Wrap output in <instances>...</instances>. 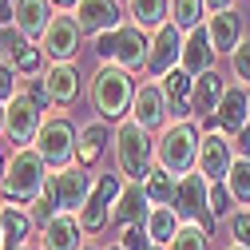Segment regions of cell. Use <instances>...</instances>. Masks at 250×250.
Wrapping results in <instances>:
<instances>
[{"label":"cell","instance_id":"cell-10","mask_svg":"<svg viewBox=\"0 0 250 250\" xmlns=\"http://www.w3.org/2000/svg\"><path fill=\"white\" fill-rule=\"evenodd\" d=\"M56 175V199H60V214H83L91 191H96V175L83 171L80 163L64 167V171H52Z\"/></svg>","mask_w":250,"mask_h":250},{"label":"cell","instance_id":"cell-3","mask_svg":"<svg viewBox=\"0 0 250 250\" xmlns=\"http://www.w3.org/2000/svg\"><path fill=\"white\" fill-rule=\"evenodd\" d=\"M91 107L100 111V119L107 123V119H131V104H135V80H131V72H123V68H115V64H100V72L91 76Z\"/></svg>","mask_w":250,"mask_h":250},{"label":"cell","instance_id":"cell-15","mask_svg":"<svg viewBox=\"0 0 250 250\" xmlns=\"http://www.w3.org/2000/svg\"><path fill=\"white\" fill-rule=\"evenodd\" d=\"M76 24L83 36H104L111 28L123 24V12H119V0H80L76 4Z\"/></svg>","mask_w":250,"mask_h":250},{"label":"cell","instance_id":"cell-41","mask_svg":"<svg viewBox=\"0 0 250 250\" xmlns=\"http://www.w3.org/2000/svg\"><path fill=\"white\" fill-rule=\"evenodd\" d=\"M203 4H207V16H218V12H230L234 0H203Z\"/></svg>","mask_w":250,"mask_h":250},{"label":"cell","instance_id":"cell-26","mask_svg":"<svg viewBox=\"0 0 250 250\" xmlns=\"http://www.w3.org/2000/svg\"><path fill=\"white\" fill-rule=\"evenodd\" d=\"M147 238L155 242V246H171V238L179 234V227H183V218H179V210L175 207H151V214H147Z\"/></svg>","mask_w":250,"mask_h":250},{"label":"cell","instance_id":"cell-48","mask_svg":"<svg viewBox=\"0 0 250 250\" xmlns=\"http://www.w3.org/2000/svg\"><path fill=\"white\" fill-rule=\"evenodd\" d=\"M83 250H96V246H91V242H83Z\"/></svg>","mask_w":250,"mask_h":250},{"label":"cell","instance_id":"cell-46","mask_svg":"<svg viewBox=\"0 0 250 250\" xmlns=\"http://www.w3.org/2000/svg\"><path fill=\"white\" fill-rule=\"evenodd\" d=\"M4 167H8V163H4V159H0V183H4Z\"/></svg>","mask_w":250,"mask_h":250},{"label":"cell","instance_id":"cell-9","mask_svg":"<svg viewBox=\"0 0 250 250\" xmlns=\"http://www.w3.org/2000/svg\"><path fill=\"white\" fill-rule=\"evenodd\" d=\"M123 175H100L96 179V191H91V199H87V207H83V214H80V227L87 230V234H100L107 223H111V207H115V199H119V191H123Z\"/></svg>","mask_w":250,"mask_h":250},{"label":"cell","instance_id":"cell-18","mask_svg":"<svg viewBox=\"0 0 250 250\" xmlns=\"http://www.w3.org/2000/svg\"><path fill=\"white\" fill-rule=\"evenodd\" d=\"M151 214V199H147V187L143 183H123V191L111 207V223L115 227H143Z\"/></svg>","mask_w":250,"mask_h":250},{"label":"cell","instance_id":"cell-44","mask_svg":"<svg viewBox=\"0 0 250 250\" xmlns=\"http://www.w3.org/2000/svg\"><path fill=\"white\" fill-rule=\"evenodd\" d=\"M0 250H4V203H0Z\"/></svg>","mask_w":250,"mask_h":250},{"label":"cell","instance_id":"cell-25","mask_svg":"<svg viewBox=\"0 0 250 250\" xmlns=\"http://www.w3.org/2000/svg\"><path fill=\"white\" fill-rule=\"evenodd\" d=\"M223 96H227V83H223V76L218 72H207V76H199L195 80V91H191V107H195V115H214L218 111V104H223Z\"/></svg>","mask_w":250,"mask_h":250},{"label":"cell","instance_id":"cell-34","mask_svg":"<svg viewBox=\"0 0 250 250\" xmlns=\"http://www.w3.org/2000/svg\"><path fill=\"white\" fill-rule=\"evenodd\" d=\"M227 227H230V238H234V246L250 250V210H234V214L227 218Z\"/></svg>","mask_w":250,"mask_h":250},{"label":"cell","instance_id":"cell-40","mask_svg":"<svg viewBox=\"0 0 250 250\" xmlns=\"http://www.w3.org/2000/svg\"><path fill=\"white\" fill-rule=\"evenodd\" d=\"M234 139H238V143H234V155H238V159H250V123H246Z\"/></svg>","mask_w":250,"mask_h":250},{"label":"cell","instance_id":"cell-7","mask_svg":"<svg viewBox=\"0 0 250 250\" xmlns=\"http://www.w3.org/2000/svg\"><path fill=\"white\" fill-rule=\"evenodd\" d=\"M175 210L183 223H199L207 230H214V214H210V179L191 171L179 179V191H175Z\"/></svg>","mask_w":250,"mask_h":250},{"label":"cell","instance_id":"cell-49","mask_svg":"<svg viewBox=\"0 0 250 250\" xmlns=\"http://www.w3.org/2000/svg\"><path fill=\"white\" fill-rule=\"evenodd\" d=\"M107 250H123V246H119V242H115V246H107Z\"/></svg>","mask_w":250,"mask_h":250},{"label":"cell","instance_id":"cell-22","mask_svg":"<svg viewBox=\"0 0 250 250\" xmlns=\"http://www.w3.org/2000/svg\"><path fill=\"white\" fill-rule=\"evenodd\" d=\"M83 227L80 214H56L52 223L40 230V250H83Z\"/></svg>","mask_w":250,"mask_h":250},{"label":"cell","instance_id":"cell-31","mask_svg":"<svg viewBox=\"0 0 250 250\" xmlns=\"http://www.w3.org/2000/svg\"><path fill=\"white\" fill-rule=\"evenodd\" d=\"M223 183H227L234 203H250V159H234V167H230V175Z\"/></svg>","mask_w":250,"mask_h":250},{"label":"cell","instance_id":"cell-42","mask_svg":"<svg viewBox=\"0 0 250 250\" xmlns=\"http://www.w3.org/2000/svg\"><path fill=\"white\" fill-rule=\"evenodd\" d=\"M12 12H16V0H0V24L12 28Z\"/></svg>","mask_w":250,"mask_h":250},{"label":"cell","instance_id":"cell-1","mask_svg":"<svg viewBox=\"0 0 250 250\" xmlns=\"http://www.w3.org/2000/svg\"><path fill=\"white\" fill-rule=\"evenodd\" d=\"M48 163L36 147H16L4 167V183H0V203L4 207H32L48 183Z\"/></svg>","mask_w":250,"mask_h":250},{"label":"cell","instance_id":"cell-20","mask_svg":"<svg viewBox=\"0 0 250 250\" xmlns=\"http://www.w3.org/2000/svg\"><path fill=\"white\" fill-rule=\"evenodd\" d=\"M207 36H210L214 56H234L238 44H242V16L234 8L218 12V16H207Z\"/></svg>","mask_w":250,"mask_h":250},{"label":"cell","instance_id":"cell-24","mask_svg":"<svg viewBox=\"0 0 250 250\" xmlns=\"http://www.w3.org/2000/svg\"><path fill=\"white\" fill-rule=\"evenodd\" d=\"M127 20L143 32H159L171 24V0H127Z\"/></svg>","mask_w":250,"mask_h":250},{"label":"cell","instance_id":"cell-50","mask_svg":"<svg viewBox=\"0 0 250 250\" xmlns=\"http://www.w3.org/2000/svg\"><path fill=\"white\" fill-rule=\"evenodd\" d=\"M227 250H242V246H227Z\"/></svg>","mask_w":250,"mask_h":250},{"label":"cell","instance_id":"cell-13","mask_svg":"<svg viewBox=\"0 0 250 250\" xmlns=\"http://www.w3.org/2000/svg\"><path fill=\"white\" fill-rule=\"evenodd\" d=\"M234 143H230V135H223V131H203V147H199V175H207L210 183H223L227 175H230V167H234Z\"/></svg>","mask_w":250,"mask_h":250},{"label":"cell","instance_id":"cell-35","mask_svg":"<svg viewBox=\"0 0 250 250\" xmlns=\"http://www.w3.org/2000/svg\"><path fill=\"white\" fill-rule=\"evenodd\" d=\"M230 68H234V80H238L242 87H250V40L238 44V52L230 56Z\"/></svg>","mask_w":250,"mask_h":250},{"label":"cell","instance_id":"cell-4","mask_svg":"<svg viewBox=\"0 0 250 250\" xmlns=\"http://www.w3.org/2000/svg\"><path fill=\"white\" fill-rule=\"evenodd\" d=\"M115 167L127 183H147L155 171V143L135 119H123L115 127Z\"/></svg>","mask_w":250,"mask_h":250},{"label":"cell","instance_id":"cell-5","mask_svg":"<svg viewBox=\"0 0 250 250\" xmlns=\"http://www.w3.org/2000/svg\"><path fill=\"white\" fill-rule=\"evenodd\" d=\"M96 56L104 60V64H115V68H123V72H139V68H147V56H151V40H147V32L143 28H135L131 20L127 24H119V28H111V32H104V36H96Z\"/></svg>","mask_w":250,"mask_h":250},{"label":"cell","instance_id":"cell-16","mask_svg":"<svg viewBox=\"0 0 250 250\" xmlns=\"http://www.w3.org/2000/svg\"><path fill=\"white\" fill-rule=\"evenodd\" d=\"M52 4L48 0H16V12H12V28L20 32V40L28 44H40L48 24H52Z\"/></svg>","mask_w":250,"mask_h":250},{"label":"cell","instance_id":"cell-43","mask_svg":"<svg viewBox=\"0 0 250 250\" xmlns=\"http://www.w3.org/2000/svg\"><path fill=\"white\" fill-rule=\"evenodd\" d=\"M48 4H52V8H64V12H76L80 0H48Z\"/></svg>","mask_w":250,"mask_h":250},{"label":"cell","instance_id":"cell-11","mask_svg":"<svg viewBox=\"0 0 250 250\" xmlns=\"http://www.w3.org/2000/svg\"><path fill=\"white\" fill-rule=\"evenodd\" d=\"M40 127H44V111L28 100L24 91L12 96V100H8V111H4V135H8L16 147H32L36 135H40Z\"/></svg>","mask_w":250,"mask_h":250},{"label":"cell","instance_id":"cell-28","mask_svg":"<svg viewBox=\"0 0 250 250\" xmlns=\"http://www.w3.org/2000/svg\"><path fill=\"white\" fill-rule=\"evenodd\" d=\"M203 16H207V4L203 0H171V24L179 28V32H195V28H203Z\"/></svg>","mask_w":250,"mask_h":250},{"label":"cell","instance_id":"cell-21","mask_svg":"<svg viewBox=\"0 0 250 250\" xmlns=\"http://www.w3.org/2000/svg\"><path fill=\"white\" fill-rule=\"evenodd\" d=\"M107 143H115V135H111V127H107L104 119L83 123V127H80V143H76V163H80L83 171H91V167L104 159Z\"/></svg>","mask_w":250,"mask_h":250},{"label":"cell","instance_id":"cell-6","mask_svg":"<svg viewBox=\"0 0 250 250\" xmlns=\"http://www.w3.org/2000/svg\"><path fill=\"white\" fill-rule=\"evenodd\" d=\"M76 143H80V131L72 127V119L52 115V119H44V127H40V135H36L32 147L44 155L48 171H64V167L76 163Z\"/></svg>","mask_w":250,"mask_h":250},{"label":"cell","instance_id":"cell-17","mask_svg":"<svg viewBox=\"0 0 250 250\" xmlns=\"http://www.w3.org/2000/svg\"><path fill=\"white\" fill-rule=\"evenodd\" d=\"M214 119H218V131L234 139L246 123H250V87L230 83L227 96H223V104H218V111H214Z\"/></svg>","mask_w":250,"mask_h":250},{"label":"cell","instance_id":"cell-45","mask_svg":"<svg viewBox=\"0 0 250 250\" xmlns=\"http://www.w3.org/2000/svg\"><path fill=\"white\" fill-rule=\"evenodd\" d=\"M4 111H8V104H0V135H4Z\"/></svg>","mask_w":250,"mask_h":250},{"label":"cell","instance_id":"cell-37","mask_svg":"<svg viewBox=\"0 0 250 250\" xmlns=\"http://www.w3.org/2000/svg\"><path fill=\"white\" fill-rule=\"evenodd\" d=\"M24 96L32 100V104H36L40 111H48V104H52V96H48V80H44V76H32V80H28Z\"/></svg>","mask_w":250,"mask_h":250},{"label":"cell","instance_id":"cell-8","mask_svg":"<svg viewBox=\"0 0 250 250\" xmlns=\"http://www.w3.org/2000/svg\"><path fill=\"white\" fill-rule=\"evenodd\" d=\"M80 24L72 12H56L52 24H48V32L40 40V52L52 60V64H72V60L80 56Z\"/></svg>","mask_w":250,"mask_h":250},{"label":"cell","instance_id":"cell-32","mask_svg":"<svg viewBox=\"0 0 250 250\" xmlns=\"http://www.w3.org/2000/svg\"><path fill=\"white\" fill-rule=\"evenodd\" d=\"M40 68H44V52H40V44H28V40H24V48H20V56H16V72L32 80V76H44Z\"/></svg>","mask_w":250,"mask_h":250},{"label":"cell","instance_id":"cell-39","mask_svg":"<svg viewBox=\"0 0 250 250\" xmlns=\"http://www.w3.org/2000/svg\"><path fill=\"white\" fill-rule=\"evenodd\" d=\"M12 96H20V87H16V68H8L4 60H0V104H8Z\"/></svg>","mask_w":250,"mask_h":250},{"label":"cell","instance_id":"cell-36","mask_svg":"<svg viewBox=\"0 0 250 250\" xmlns=\"http://www.w3.org/2000/svg\"><path fill=\"white\" fill-rule=\"evenodd\" d=\"M24 40H16V32H8L4 24H0V60H4L8 68H16V56H20Z\"/></svg>","mask_w":250,"mask_h":250},{"label":"cell","instance_id":"cell-38","mask_svg":"<svg viewBox=\"0 0 250 250\" xmlns=\"http://www.w3.org/2000/svg\"><path fill=\"white\" fill-rule=\"evenodd\" d=\"M119 246H123V250H147V246H151V238H147V227H123V234H119Z\"/></svg>","mask_w":250,"mask_h":250},{"label":"cell","instance_id":"cell-27","mask_svg":"<svg viewBox=\"0 0 250 250\" xmlns=\"http://www.w3.org/2000/svg\"><path fill=\"white\" fill-rule=\"evenodd\" d=\"M32 230L36 227H32L24 207H4V250H28Z\"/></svg>","mask_w":250,"mask_h":250},{"label":"cell","instance_id":"cell-29","mask_svg":"<svg viewBox=\"0 0 250 250\" xmlns=\"http://www.w3.org/2000/svg\"><path fill=\"white\" fill-rule=\"evenodd\" d=\"M143 187H147L151 207H175V191H179V179H175V175H167V171L155 167V171H151V179H147Z\"/></svg>","mask_w":250,"mask_h":250},{"label":"cell","instance_id":"cell-2","mask_svg":"<svg viewBox=\"0 0 250 250\" xmlns=\"http://www.w3.org/2000/svg\"><path fill=\"white\" fill-rule=\"evenodd\" d=\"M199 147H203V127L191 123H167L155 139V167L183 179L199 167Z\"/></svg>","mask_w":250,"mask_h":250},{"label":"cell","instance_id":"cell-33","mask_svg":"<svg viewBox=\"0 0 250 250\" xmlns=\"http://www.w3.org/2000/svg\"><path fill=\"white\" fill-rule=\"evenodd\" d=\"M210 214H214V223L234 214V199L227 191V183H210Z\"/></svg>","mask_w":250,"mask_h":250},{"label":"cell","instance_id":"cell-12","mask_svg":"<svg viewBox=\"0 0 250 250\" xmlns=\"http://www.w3.org/2000/svg\"><path fill=\"white\" fill-rule=\"evenodd\" d=\"M183 32L175 24H163L159 32H151V56H147V76L151 80H163V76H171L175 68H179V60H183Z\"/></svg>","mask_w":250,"mask_h":250},{"label":"cell","instance_id":"cell-19","mask_svg":"<svg viewBox=\"0 0 250 250\" xmlns=\"http://www.w3.org/2000/svg\"><path fill=\"white\" fill-rule=\"evenodd\" d=\"M179 68L191 76V80H199V76L214 72V48H210V36H207V24H203V28H195V32H187Z\"/></svg>","mask_w":250,"mask_h":250},{"label":"cell","instance_id":"cell-30","mask_svg":"<svg viewBox=\"0 0 250 250\" xmlns=\"http://www.w3.org/2000/svg\"><path fill=\"white\" fill-rule=\"evenodd\" d=\"M207 242H210V230H207V227H199V223H183L167 250H207Z\"/></svg>","mask_w":250,"mask_h":250},{"label":"cell","instance_id":"cell-47","mask_svg":"<svg viewBox=\"0 0 250 250\" xmlns=\"http://www.w3.org/2000/svg\"><path fill=\"white\" fill-rule=\"evenodd\" d=\"M147 250H167V246H155V242H151V246H147Z\"/></svg>","mask_w":250,"mask_h":250},{"label":"cell","instance_id":"cell-14","mask_svg":"<svg viewBox=\"0 0 250 250\" xmlns=\"http://www.w3.org/2000/svg\"><path fill=\"white\" fill-rule=\"evenodd\" d=\"M167 115H171V107H167V96H163V83L159 80L139 83L135 104H131V119L139 123L143 131H155V127H163V123H167Z\"/></svg>","mask_w":250,"mask_h":250},{"label":"cell","instance_id":"cell-23","mask_svg":"<svg viewBox=\"0 0 250 250\" xmlns=\"http://www.w3.org/2000/svg\"><path fill=\"white\" fill-rule=\"evenodd\" d=\"M44 80H48L52 104H60V107L76 104V96H80V68H76V64H52V68L44 72Z\"/></svg>","mask_w":250,"mask_h":250}]
</instances>
